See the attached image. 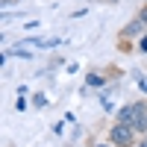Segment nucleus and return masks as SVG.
Returning a JSON list of instances; mask_svg holds the SVG:
<instances>
[{
    "label": "nucleus",
    "instance_id": "1",
    "mask_svg": "<svg viewBox=\"0 0 147 147\" xmlns=\"http://www.w3.org/2000/svg\"><path fill=\"white\" fill-rule=\"evenodd\" d=\"M118 124H127V127H132L136 132H144L147 136V103H129V106H124V109H118Z\"/></svg>",
    "mask_w": 147,
    "mask_h": 147
},
{
    "label": "nucleus",
    "instance_id": "2",
    "mask_svg": "<svg viewBox=\"0 0 147 147\" xmlns=\"http://www.w3.org/2000/svg\"><path fill=\"white\" fill-rule=\"evenodd\" d=\"M109 144H115V147H132V144H136V129L115 121V127H109Z\"/></svg>",
    "mask_w": 147,
    "mask_h": 147
},
{
    "label": "nucleus",
    "instance_id": "3",
    "mask_svg": "<svg viewBox=\"0 0 147 147\" xmlns=\"http://www.w3.org/2000/svg\"><path fill=\"white\" fill-rule=\"evenodd\" d=\"M141 30H144V24H141V21H132L129 27L124 30V35H141Z\"/></svg>",
    "mask_w": 147,
    "mask_h": 147
},
{
    "label": "nucleus",
    "instance_id": "4",
    "mask_svg": "<svg viewBox=\"0 0 147 147\" xmlns=\"http://www.w3.org/2000/svg\"><path fill=\"white\" fill-rule=\"evenodd\" d=\"M85 82H88V88H100V85H103V77H100V74H88Z\"/></svg>",
    "mask_w": 147,
    "mask_h": 147
},
{
    "label": "nucleus",
    "instance_id": "5",
    "mask_svg": "<svg viewBox=\"0 0 147 147\" xmlns=\"http://www.w3.org/2000/svg\"><path fill=\"white\" fill-rule=\"evenodd\" d=\"M15 53H18L21 59H32V53H30V47H21V44H18V47H15Z\"/></svg>",
    "mask_w": 147,
    "mask_h": 147
},
{
    "label": "nucleus",
    "instance_id": "6",
    "mask_svg": "<svg viewBox=\"0 0 147 147\" xmlns=\"http://www.w3.org/2000/svg\"><path fill=\"white\" fill-rule=\"evenodd\" d=\"M32 106L44 109V106H47V97H44V94H35V97H32Z\"/></svg>",
    "mask_w": 147,
    "mask_h": 147
},
{
    "label": "nucleus",
    "instance_id": "7",
    "mask_svg": "<svg viewBox=\"0 0 147 147\" xmlns=\"http://www.w3.org/2000/svg\"><path fill=\"white\" fill-rule=\"evenodd\" d=\"M138 47H141V53H147V35L141 38V44H138Z\"/></svg>",
    "mask_w": 147,
    "mask_h": 147
},
{
    "label": "nucleus",
    "instance_id": "8",
    "mask_svg": "<svg viewBox=\"0 0 147 147\" xmlns=\"http://www.w3.org/2000/svg\"><path fill=\"white\" fill-rule=\"evenodd\" d=\"M138 21H141V24H147V9H144L141 15H138Z\"/></svg>",
    "mask_w": 147,
    "mask_h": 147
},
{
    "label": "nucleus",
    "instance_id": "9",
    "mask_svg": "<svg viewBox=\"0 0 147 147\" xmlns=\"http://www.w3.org/2000/svg\"><path fill=\"white\" fill-rule=\"evenodd\" d=\"M141 88H144V91H147V80H141Z\"/></svg>",
    "mask_w": 147,
    "mask_h": 147
},
{
    "label": "nucleus",
    "instance_id": "10",
    "mask_svg": "<svg viewBox=\"0 0 147 147\" xmlns=\"http://www.w3.org/2000/svg\"><path fill=\"white\" fill-rule=\"evenodd\" d=\"M97 147H115V144H97Z\"/></svg>",
    "mask_w": 147,
    "mask_h": 147
},
{
    "label": "nucleus",
    "instance_id": "11",
    "mask_svg": "<svg viewBox=\"0 0 147 147\" xmlns=\"http://www.w3.org/2000/svg\"><path fill=\"white\" fill-rule=\"evenodd\" d=\"M138 147H147V141H138Z\"/></svg>",
    "mask_w": 147,
    "mask_h": 147
},
{
    "label": "nucleus",
    "instance_id": "12",
    "mask_svg": "<svg viewBox=\"0 0 147 147\" xmlns=\"http://www.w3.org/2000/svg\"><path fill=\"white\" fill-rule=\"evenodd\" d=\"M144 141H147V136H144Z\"/></svg>",
    "mask_w": 147,
    "mask_h": 147
}]
</instances>
